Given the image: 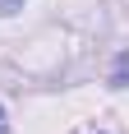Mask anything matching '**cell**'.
I'll return each mask as SVG.
<instances>
[{"instance_id": "obj_1", "label": "cell", "mask_w": 129, "mask_h": 134, "mask_svg": "<svg viewBox=\"0 0 129 134\" xmlns=\"http://www.w3.org/2000/svg\"><path fill=\"white\" fill-rule=\"evenodd\" d=\"M0 134H9V125H5V111H0Z\"/></svg>"}]
</instances>
